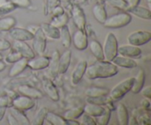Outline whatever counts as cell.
Wrapping results in <instances>:
<instances>
[{"mask_svg": "<svg viewBox=\"0 0 151 125\" xmlns=\"http://www.w3.org/2000/svg\"><path fill=\"white\" fill-rule=\"evenodd\" d=\"M7 121H8L9 124L10 125H19V122L17 121L16 119H15L14 116L11 114L10 113H9L8 116H7Z\"/></svg>", "mask_w": 151, "mask_h": 125, "instance_id": "cell-46", "label": "cell"}, {"mask_svg": "<svg viewBox=\"0 0 151 125\" xmlns=\"http://www.w3.org/2000/svg\"><path fill=\"white\" fill-rule=\"evenodd\" d=\"M16 7H28L31 4L30 0H9Z\"/></svg>", "mask_w": 151, "mask_h": 125, "instance_id": "cell-41", "label": "cell"}, {"mask_svg": "<svg viewBox=\"0 0 151 125\" xmlns=\"http://www.w3.org/2000/svg\"><path fill=\"white\" fill-rule=\"evenodd\" d=\"M3 60V57L1 54H0V60Z\"/></svg>", "mask_w": 151, "mask_h": 125, "instance_id": "cell-55", "label": "cell"}, {"mask_svg": "<svg viewBox=\"0 0 151 125\" xmlns=\"http://www.w3.org/2000/svg\"><path fill=\"white\" fill-rule=\"evenodd\" d=\"M50 57L39 55L38 57H33L28 60L27 67L32 70H41L48 67Z\"/></svg>", "mask_w": 151, "mask_h": 125, "instance_id": "cell-14", "label": "cell"}, {"mask_svg": "<svg viewBox=\"0 0 151 125\" xmlns=\"http://www.w3.org/2000/svg\"><path fill=\"white\" fill-rule=\"evenodd\" d=\"M11 48V44L8 41L4 39H0V51H6Z\"/></svg>", "mask_w": 151, "mask_h": 125, "instance_id": "cell-44", "label": "cell"}, {"mask_svg": "<svg viewBox=\"0 0 151 125\" xmlns=\"http://www.w3.org/2000/svg\"><path fill=\"white\" fill-rule=\"evenodd\" d=\"M64 13V10H63V7H60V6H57V7H55L52 10V15L53 16H57L59 15H61Z\"/></svg>", "mask_w": 151, "mask_h": 125, "instance_id": "cell-45", "label": "cell"}, {"mask_svg": "<svg viewBox=\"0 0 151 125\" xmlns=\"http://www.w3.org/2000/svg\"><path fill=\"white\" fill-rule=\"evenodd\" d=\"M72 16L73 22L76 27L78 29L86 30V19L85 13H84L83 9L79 6H74L72 10Z\"/></svg>", "mask_w": 151, "mask_h": 125, "instance_id": "cell-11", "label": "cell"}, {"mask_svg": "<svg viewBox=\"0 0 151 125\" xmlns=\"http://www.w3.org/2000/svg\"><path fill=\"white\" fill-rule=\"evenodd\" d=\"M45 120L52 125H67L66 119L63 116L56 114L53 112H47Z\"/></svg>", "mask_w": 151, "mask_h": 125, "instance_id": "cell-29", "label": "cell"}, {"mask_svg": "<svg viewBox=\"0 0 151 125\" xmlns=\"http://www.w3.org/2000/svg\"><path fill=\"white\" fill-rule=\"evenodd\" d=\"M47 112H48V110H47L46 107H41V108L37 112V113L35 114L34 119H32L30 124L42 125L43 124H44V122L45 121Z\"/></svg>", "mask_w": 151, "mask_h": 125, "instance_id": "cell-34", "label": "cell"}, {"mask_svg": "<svg viewBox=\"0 0 151 125\" xmlns=\"http://www.w3.org/2000/svg\"><path fill=\"white\" fill-rule=\"evenodd\" d=\"M142 106L143 108H144V109H145V110L150 111V99L145 98L142 101Z\"/></svg>", "mask_w": 151, "mask_h": 125, "instance_id": "cell-47", "label": "cell"}, {"mask_svg": "<svg viewBox=\"0 0 151 125\" xmlns=\"http://www.w3.org/2000/svg\"><path fill=\"white\" fill-rule=\"evenodd\" d=\"M111 62L117 67L125 69H134L137 66V63L134 59L122 55H116Z\"/></svg>", "mask_w": 151, "mask_h": 125, "instance_id": "cell-17", "label": "cell"}, {"mask_svg": "<svg viewBox=\"0 0 151 125\" xmlns=\"http://www.w3.org/2000/svg\"><path fill=\"white\" fill-rule=\"evenodd\" d=\"M109 2L114 7L121 10H127L128 9V4L125 0H109Z\"/></svg>", "mask_w": 151, "mask_h": 125, "instance_id": "cell-40", "label": "cell"}, {"mask_svg": "<svg viewBox=\"0 0 151 125\" xmlns=\"http://www.w3.org/2000/svg\"><path fill=\"white\" fill-rule=\"evenodd\" d=\"M147 2H148V4H150V0H147Z\"/></svg>", "mask_w": 151, "mask_h": 125, "instance_id": "cell-56", "label": "cell"}, {"mask_svg": "<svg viewBox=\"0 0 151 125\" xmlns=\"http://www.w3.org/2000/svg\"><path fill=\"white\" fill-rule=\"evenodd\" d=\"M92 13L96 20L99 23L103 24L108 18L106 9L101 4H96V5H94L92 9Z\"/></svg>", "mask_w": 151, "mask_h": 125, "instance_id": "cell-28", "label": "cell"}, {"mask_svg": "<svg viewBox=\"0 0 151 125\" xmlns=\"http://www.w3.org/2000/svg\"><path fill=\"white\" fill-rule=\"evenodd\" d=\"M41 28L44 32L45 35L51 39H59L60 37V29L52 26L51 24L42 23Z\"/></svg>", "mask_w": 151, "mask_h": 125, "instance_id": "cell-23", "label": "cell"}, {"mask_svg": "<svg viewBox=\"0 0 151 125\" xmlns=\"http://www.w3.org/2000/svg\"><path fill=\"white\" fill-rule=\"evenodd\" d=\"M145 82V73L143 69H140L136 77H134V83L131 89V92L135 94H139L142 88L144 87Z\"/></svg>", "mask_w": 151, "mask_h": 125, "instance_id": "cell-20", "label": "cell"}, {"mask_svg": "<svg viewBox=\"0 0 151 125\" xmlns=\"http://www.w3.org/2000/svg\"><path fill=\"white\" fill-rule=\"evenodd\" d=\"M12 99L9 96H1L0 97V107H9L12 106Z\"/></svg>", "mask_w": 151, "mask_h": 125, "instance_id": "cell-42", "label": "cell"}, {"mask_svg": "<svg viewBox=\"0 0 151 125\" xmlns=\"http://www.w3.org/2000/svg\"><path fill=\"white\" fill-rule=\"evenodd\" d=\"M128 13L134 14L137 17L140 18V19H145V20H150L151 19V12L149 9L146 7H142V6L138 5L133 7H129L127 10Z\"/></svg>", "mask_w": 151, "mask_h": 125, "instance_id": "cell-21", "label": "cell"}, {"mask_svg": "<svg viewBox=\"0 0 151 125\" xmlns=\"http://www.w3.org/2000/svg\"><path fill=\"white\" fill-rule=\"evenodd\" d=\"M43 88L44 91L52 101H57L59 100V94L55 85L49 79H44L42 81Z\"/></svg>", "mask_w": 151, "mask_h": 125, "instance_id": "cell-16", "label": "cell"}, {"mask_svg": "<svg viewBox=\"0 0 151 125\" xmlns=\"http://www.w3.org/2000/svg\"><path fill=\"white\" fill-rule=\"evenodd\" d=\"M18 91L22 95L26 96L32 98L33 99H41L44 97V94L40 90L37 89V88H34V87L29 86V85H21V86L18 88Z\"/></svg>", "mask_w": 151, "mask_h": 125, "instance_id": "cell-15", "label": "cell"}, {"mask_svg": "<svg viewBox=\"0 0 151 125\" xmlns=\"http://www.w3.org/2000/svg\"><path fill=\"white\" fill-rule=\"evenodd\" d=\"M118 73L117 66L112 62L106 60H97L94 64L87 66L85 74L89 79L109 78Z\"/></svg>", "mask_w": 151, "mask_h": 125, "instance_id": "cell-1", "label": "cell"}, {"mask_svg": "<svg viewBox=\"0 0 151 125\" xmlns=\"http://www.w3.org/2000/svg\"><path fill=\"white\" fill-rule=\"evenodd\" d=\"M151 39V32L150 31L136 30L128 35L127 40L129 44L140 46L148 43Z\"/></svg>", "mask_w": 151, "mask_h": 125, "instance_id": "cell-5", "label": "cell"}, {"mask_svg": "<svg viewBox=\"0 0 151 125\" xmlns=\"http://www.w3.org/2000/svg\"><path fill=\"white\" fill-rule=\"evenodd\" d=\"M13 49L20 53L23 57L27 59H31L35 57L33 49L27 44L25 41H14L13 42Z\"/></svg>", "mask_w": 151, "mask_h": 125, "instance_id": "cell-12", "label": "cell"}, {"mask_svg": "<svg viewBox=\"0 0 151 125\" xmlns=\"http://www.w3.org/2000/svg\"><path fill=\"white\" fill-rule=\"evenodd\" d=\"M134 81V77H128L119 82L109 91V98L112 101H118L123 98L125 94L131 91Z\"/></svg>", "mask_w": 151, "mask_h": 125, "instance_id": "cell-2", "label": "cell"}, {"mask_svg": "<svg viewBox=\"0 0 151 125\" xmlns=\"http://www.w3.org/2000/svg\"><path fill=\"white\" fill-rule=\"evenodd\" d=\"M118 41L116 36L112 32H109L106 36L103 46L104 60L111 62L118 54Z\"/></svg>", "mask_w": 151, "mask_h": 125, "instance_id": "cell-3", "label": "cell"}, {"mask_svg": "<svg viewBox=\"0 0 151 125\" xmlns=\"http://www.w3.org/2000/svg\"><path fill=\"white\" fill-rule=\"evenodd\" d=\"M68 21H69V17H68L67 14L63 13V14L59 15V16H53L52 19L51 21V23L50 24H51L52 26L60 29V27L67 24Z\"/></svg>", "mask_w": 151, "mask_h": 125, "instance_id": "cell-33", "label": "cell"}, {"mask_svg": "<svg viewBox=\"0 0 151 125\" xmlns=\"http://www.w3.org/2000/svg\"><path fill=\"white\" fill-rule=\"evenodd\" d=\"M83 113V107H76L65 112L63 117L66 119H77L81 117Z\"/></svg>", "mask_w": 151, "mask_h": 125, "instance_id": "cell-35", "label": "cell"}, {"mask_svg": "<svg viewBox=\"0 0 151 125\" xmlns=\"http://www.w3.org/2000/svg\"><path fill=\"white\" fill-rule=\"evenodd\" d=\"M116 116L118 122L120 125H127L128 122V111L124 104H119L116 107Z\"/></svg>", "mask_w": 151, "mask_h": 125, "instance_id": "cell-24", "label": "cell"}, {"mask_svg": "<svg viewBox=\"0 0 151 125\" xmlns=\"http://www.w3.org/2000/svg\"><path fill=\"white\" fill-rule=\"evenodd\" d=\"M132 17L129 13H120L107 18L103 25L110 29H119L127 26L131 21Z\"/></svg>", "mask_w": 151, "mask_h": 125, "instance_id": "cell-4", "label": "cell"}, {"mask_svg": "<svg viewBox=\"0 0 151 125\" xmlns=\"http://www.w3.org/2000/svg\"><path fill=\"white\" fill-rule=\"evenodd\" d=\"M142 94V95L146 99H151V86L150 85H147L146 87H143L141 89L140 92Z\"/></svg>", "mask_w": 151, "mask_h": 125, "instance_id": "cell-43", "label": "cell"}, {"mask_svg": "<svg viewBox=\"0 0 151 125\" xmlns=\"http://www.w3.org/2000/svg\"><path fill=\"white\" fill-rule=\"evenodd\" d=\"M6 68V64L4 62H3L2 60H0V72L2 71L4 69Z\"/></svg>", "mask_w": 151, "mask_h": 125, "instance_id": "cell-53", "label": "cell"}, {"mask_svg": "<svg viewBox=\"0 0 151 125\" xmlns=\"http://www.w3.org/2000/svg\"><path fill=\"white\" fill-rule=\"evenodd\" d=\"M109 93V90L108 88L91 87L86 91V95L87 96H107Z\"/></svg>", "mask_w": 151, "mask_h": 125, "instance_id": "cell-32", "label": "cell"}, {"mask_svg": "<svg viewBox=\"0 0 151 125\" xmlns=\"http://www.w3.org/2000/svg\"><path fill=\"white\" fill-rule=\"evenodd\" d=\"M12 106L19 110L24 111L32 109L35 106V101L33 99L21 95L13 99L12 101Z\"/></svg>", "mask_w": 151, "mask_h": 125, "instance_id": "cell-9", "label": "cell"}, {"mask_svg": "<svg viewBox=\"0 0 151 125\" xmlns=\"http://www.w3.org/2000/svg\"><path fill=\"white\" fill-rule=\"evenodd\" d=\"M58 2V0H48V5L49 9H52L53 7H55L56 4Z\"/></svg>", "mask_w": 151, "mask_h": 125, "instance_id": "cell-49", "label": "cell"}, {"mask_svg": "<svg viewBox=\"0 0 151 125\" xmlns=\"http://www.w3.org/2000/svg\"><path fill=\"white\" fill-rule=\"evenodd\" d=\"M118 54L125 57L134 58L141 55L142 50L137 46L131 45V44H123L118 46Z\"/></svg>", "mask_w": 151, "mask_h": 125, "instance_id": "cell-13", "label": "cell"}, {"mask_svg": "<svg viewBox=\"0 0 151 125\" xmlns=\"http://www.w3.org/2000/svg\"><path fill=\"white\" fill-rule=\"evenodd\" d=\"M16 24V20L13 16H7V17L0 19V31L6 32L9 31L14 27Z\"/></svg>", "mask_w": 151, "mask_h": 125, "instance_id": "cell-31", "label": "cell"}, {"mask_svg": "<svg viewBox=\"0 0 151 125\" xmlns=\"http://www.w3.org/2000/svg\"><path fill=\"white\" fill-rule=\"evenodd\" d=\"M59 58H60V53L58 50H55L53 51L52 57H50V63H49V74L50 76L55 77L58 74V64Z\"/></svg>", "mask_w": 151, "mask_h": 125, "instance_id": "cell-22", "label": "cell"}, {"mask_svg": "<svg viewBox=\"0 0 151 125\" xmlns=\"http://www.w3.org/2000/svg\"><path fill=\"white\" fill-rule=\"evenodd\" d=\"M138 122H137V119L134 117H131L130 119H128V124L130 125H133V124H138Z\"/></svg>", "mask_w": 151, "mask_h": 125, "instance_id": "cell-52", "label": "cell"}, {"mask_svg": "<svg viewBox=\"0 0 151 125\" xmlns=\"http://www.w3.org/2000/svg\"><path fill=\"white\" fill-rule=\"evenodd\" d=\"M71 58H72V51L70 50H66L62 55H60L58 64L59 74H63L66 73L70 65Z\"/></svg>", "mask_w": 151, "mask_h": 125, "instance_id": "cell-19", "label": "cell"}, {"mask_svg": "<svg viewBox=\"0 0 151 125\" xmlns=\"http://www.w3.org/2000/svg\"><path fill=\"white\" fill-rule=\"evenodd\" d=\"M8 1L9 0H0V7H1V6L4 5L5 4H7Z\"/></svg>", "mask_w": 151, "mask_h": 125, "instance_id": "cell-54", "label": "cell"}, {"mask_svg": "<svg viewBox=\"0 0 151 125\" xmlns=\"http://www.w3.org/2000/svg\"><path fill=\"white\" fill-rule=\"evenodd\" d=\"M67 125H80L79 122L75 121V119H66Z\"/></svg>", "mask_w": 151, "mask_h": 125, "instance_id": "cell-50", "label": "cell"}, {"mask_svg": "<svg viewBox=\"0 0 151 125\" xmlns=\"http://www.w3.org/2000/svg\"><path fill=\"white\" fill-rule=\"evenodd\" d=\"M72 41L77 49L83 51L88 47V41L86 30L78 29L75 31L72 38Z\"/></svg>", "mask_w": 151, "mask_h": 125, "instance_id": "cell-7", "label": "cell"}, {"mask_svg": "<svg viewBox=\"0 0 151 125\" xmlns=\"http://www.w3.org/2000/svg\"><path fill=\"white\" fill-rule=\"evenodd\" d=\"M22 57H22L20 53H19L17 51L13 49L9 54H7V55L4 58V61H5V63H13L16 61H17V60H19V59L22 58Z\"/></svg>", "mask_w": 151, "mask_h": 125, "instance_id": "cell-38", "label": "cell"}, {"mask_svg": "<svg viewBox=\"0 0 151 125\" xmlns=\"http://www.w3.org/2000/svg\"><path fill=\"white\" fill-rule=\"evenodd\" d=\"M111 110L108 107H105L104 112L100 116L96 117L97 123L101 125L108 124L111 119Z\"/></svg>", "mask_w": 151, "mask_h": 125, "instance_id": "cell-37", "label": "cell"}, {"mask_svg": "<svg viewBox=\"0 0 151 125\" xmlns=\"http://www.w3.org/2000/svg\"><path fill=\"white\" fill-rule=\"evenodd\" d=\"M87 66V61L85 60H80L77 63L71 74V81L73 85H78L81 82L83 76L85 74Z\"/></svg>", "mask_w": 151, "mask_h": 125, "instance_id": "cell-8", "label": "cell"}, {"mask_svg": "<svg viewBox=\"0 0 151 125\" xmlns=\"http://www.w3.org/2000/svg\"><path fill=\"white\" fill-rule=\"evenodd\" d=\"M91 52L93 55L96 57L97 60H104V54H103V46L100 42H98L96 40H92L88 44Z\"/></svg>", "mask_w": 151, "mask_h": 125, "instance_id": "cell-27", "label": "cell"}, {"mask_svg": "<svg viewBox=\"0 0 151 125\" xmlns=\"http://www.w3.org/2000/svg\"><path fill=\"white\" fill-rule=\"evenodd\" d=\"M104 110L105 107L103 106L90 104V103H87L83 107L84 113L92 116L94 118L100 116L104 112Z\"/></svg>", "mask_w": 151, "mask_h": 125, "instance_id": "cell-25", "label": "cell"}, {"mask_svg": "<svg viewBox=\"0 0 151 125\" xmlns=\"http://www.w3.org/2000/svg\"><path fill=\"white\" fill-rule=\"evenodd\" d=\"M32 48L38 55H44L47 45V36L41 29L38 27L33 33L32 38Z\"/></svg>", "mask_w": 151, "mask_h": 125, "instance_id": "cell-6", "label": "cell"}, {"mask_svg": "<svg viewBox=\"0 0 151 125\" xmlns=\"http://www.w3.org/2000/svg\"><path fill=\"white\" fill-rule=\"evenodd\" d=\"M10 113L14 116L15 119L17 120V121L19 122V124L20 125L30 124V122H29V119H28V118L25 116V114L24 113V112L22 111V110H19V109L16 108V107L12 106L10 108Z\"/></svg>", "mask_w": 151, "mask_h": 125, "instance_id": "cell-30", "label": "cell"}, {"mask_svg": "<svg viewBox=\"0 0 151 125\" xmlns=\"http://www.w3.org/2000/svg\"><path fill=\"white\" fill-rule=\"evenodd\" d=\"M139 1L140 0H128L127 2H128V8H129V7H133L138 5Z\"/></svg>", "mask_w": 151, "mask_h": 125, "instance_id": "cell-48", "label": "cell"}, {"mask_svg": "<svg viewBox=\"0 0 151 125\" xmlns=\"http://www.w3.org/2000/svg\"><path fill=\"white\" fill-rule=\"evenodd\" d=\"M81 121L80 124L83 125H96L97 123L96 121L94 119V117L89 116V115L86 114V113H83L81 115Z\"/></svg>", "mask_w": 151, "mask_h": 125, "instance_id": "cell-39", "label": "cell"}, {"mask_svg": "<svg viewBox=\"0 0 151 125\" xmlns=\"http://www.w3.org/2000/svg\"><path fill=\"white\" fill-rule=\"evenodd\" d=\"M60 37L59 39L60 40L62 45L64 48H69L72 44V36L70 35L69 27L66 25L62 26L60 29Z\"/></svg>", "mask_w": 151, "mask_h": 125, "instance_id": "cell-26", "label": "cell"}, {"mask_svg": "<svg viewBox=\"0 0 151 125\" xmlns=\"http://www.w3.org/2000/svg\"><path fill=\"white\" fill-rule=\"evenodd\" d=\"M28 59L25 57H22L19 60L13 63V66L9 71V76L10 77H14L17 75L20 74L27 67Z\"/></svg>", "mask_w": 151, "mask_h": 125, "instance_id": "cell-18", "label": "cell"}, {"mask_svg": "<svg viewBox=\"0 0 151 125\" xmlns=\"http://www.w3.org/2000/svg\"><path fill=\"white\" fill-rule=\"evenodd\" d=\"M112 101L109 97L106 96H88L86 99V102L90 104H97V105H106L109 101Z\"/></svg>", "mask_w": 151, "mask_h": 125, "instance_id": "cell-36", "label": "cell"}, {"mask_svg": "<svg viewBox=\"0 0 151 125\" xmlns=\"http://www.w3.org/2000/svg\"><path fill=\"white\" fill-rule=\"evenodd\" d=\"M6 109H7L6 107H0V121L4 117V113L6 112Z\"/></svg>", "mask_w": 151, "mask_h": 125, "instance_id": "cell-51", "label": "cell"}, {"mask_svg": "<svg viewBox=\"0 0 151 125\" xmlns=\"http://www.w3.org/2000/svg\"><path fill=\"white\" fill-rule=\"evenodd\" d=\"M9 35L14 41H27L33 38V33L30 30L21 27H13L9 30Z\"/></svg>", "mask_w": 151, "mask_h": 125, "instance_id": "cell-10", "label": "cell"}]
</instances>
